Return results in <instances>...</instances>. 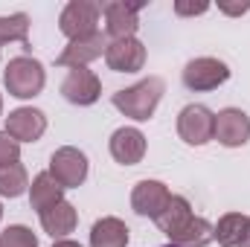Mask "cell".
Listing matches in <instances>:
<instances>
[{"mask_svg": "<svg viewBox=\"0 0 250 247\" xmlns=\"http://www.w3.org/2000/svg\"><path fill=\"white\" fill-rule=\"evenodd\" d=\"M154 221L169 236V245L175 247H207L212 242V224L207 218H198L189 201L181 195H172L166 209Z\"/></svg>", "mask_w": 250, "mask_h": 247, "instance_id": "cell-1", "label": "cell"}, {"mask_svg": "<svg viewBox=\"0 0 250 247\" xmlns=\"http://www.w3.org/2000/svg\"><path fill=\"white\" fill-rule=\"evenodd\" d=\"M163 90H166L163 79L148 76V79H143V82H137L125 90H117L114 93V108L125 117L137 120V123H146V120L154 117V111L163 99Z\"/></svg>", "mask_w": 250, "mask_h": 247, "instance_id": "cell-2", "label": "cell"}, {"mask_svg": "<svg viewBox=\"0 0 250 247\" xmlns=\"http://www.w3.org/2000/svg\"><path fill=\"white\" fill-rule=\"evenodd\" d=\"M3 82H6V90L9 96H18V99H32L44 90V82H47V73H44V64L32 56H18L6 64V73H3Z\"/></svg>", "mask_w": 250, "mask_h": 247, "instance_id": "cell-3", "label": "cell"}, {"mask_svg": "<svg viewBox=\"0 0 250 247\" xmlns=\"http://www.w3.org/2000/svg\"><path fill=\"white\" fill-rule=\"evenodd\" d=\"M99 15H102V6L93 3V0H70L62 9V18H59V29L70 41H79V38H87L96 29L99 23Z\"/></svg>", "mask_w": 250, "mask_h": 247, "instance_id": "cell-4", "label": "cell"}, {"mask_svg": "<svg viewBox=\"0 0 250 247\" xmlns=\"http://www.w3.org/2000/svg\"><path fill=\"white\" fill-rule=\"evenodd\" d=\"M50 175H53V181L62 189L82 186L84 178H87V157H84V151H79L73 145H64L59 151H53V157H50Z\"/></svg>", "mask_w": 250, "mask_h": 247, "instance_id": "cell-5", "label": "cell"}, {"mask_svg": "<svg viewBox=\"0 0 250 247\" xmlns=\"http://www.w3.org/2000/svg\"><path fill=\"white\" fill-rule=\"evenodd\" d=\"M178 134L187 145H207L215 134V114L207 105H187L178 114Z\"/></svg>", "mask_w": 250, "mask_h": 247, "instance_id": "cell-6", "label": "cell"}, {"mask_svg": "<svg viewBox=\"0 0 250 247\" xmlns=\"http://www.w3.org/2000/svg\"><path fill=\"white\" fill-rule=\"evenodd\" d=\"M230 79V67L221 62V59H192L184 67V84L195 93H204V90H215L218 84H224Z\"/></svg>", "mask_w": 250, "mask_h": 247, "instance_id": "cell-7", "label": "cell"}, {"mask_svg": "<svg viewBox=\"0 0 250 247\" xmlns=\"http://www.w3.org/2000/svg\"><path fill=\"white\" fill-rule=\"evenodd\" d=\"M62 96L70 105H79V108L93 105V102L102 96V82H99V76H96L93 70H87V67H73V70L67 73L64 84H62Z\"/></svg>", "mask_w": 250, "mask_h": 247, "instance_id": "cell-8", "label": "cell"}, {"mask_svg": "<svg viewBox=\"0 0 250 247\" xmlns=\"http://www.w3.org/2000/svg\"><path fill=\"white\" fill-rule=\"evenodd\" d=\"M212 140H218L227 148H239L250 140V117L239 108H224L215 114V134Z\"/></svg>", "mask_w": 250, "mask_h": 247, "instance_id": "cell-9", "label": "cell"}, {"mask_svg": "<svg viewBox=\"0 0 250 247\" xmlns=\"http://www.w3.org/2000/svg\"><path fill=\"white\" fill-rule=\"evenodd\" d=\"M102 15H105V32L111 35V41H120V38H134L140 21V6L137 3H123V0H114V3H102Z\"/></svg>", "mask_w": 250, "mask_h": 247, "instance_id": "cell-10", "label": "cell"}, {"mask_svg": "<svg viewBox=\"0 0 250 247\" xmlns=\"http://www.w3.org/2000/svg\"><path fill=\"white\" fill-rule=\"evenodd\" d=\"M47 131V117L38 108H18L6 117V134L15 143H35Z\"/></svg>", "mask_w": 250, "mask_h": 247, "instance_id": "cell-11", "label": "cell"}, {"mask_svg": "<svg viewBox=\"0 0 250 247\" xmlns=\"http://www.w3.org/2000/svg\"><path fill=\"white\" fill-rule=\"evenodd\" d=\"M169 198H172V192L166 189V184H160V181H140L134 186V192H131V209L137 215H143V218H157L166 209Z\"/></svg>", "mask_w": 250, "mask_h": 247, "instance_id": "cell-12", "label": "cell"}, {"mask_svg": "<svg viewBox=\"0 0 250 247\" xmlns=\"http://www.w3.org/2000/svg\"><path fill=\"white\" fill-rule=\"evenodd\" d=\"M105 50H108V38L102 35V32H93V35H87V38H79V41H70L67 47H64V53L56 59L59 67H87L90 62H96L99 56H105Z\"/></svg>", "mask_w": 250, "mask_h": 247, "instance_id": "cell-13", "label": "cell"}, {"mask_svg": "<svg viewBox=\"0 0 250 247\" xmlns=\"http://www.w3.org/2000/svg\"><path fill=\"white\" fill-rule=\"evenodd\" d=\"M105 64L114 73H137L146 64V47L137 38H120L111 41L105 50Z\"/></svg>", "mask_w": 250, "mask_h": 247, "instance_id": "cell-14", "label": "cell"}, {"mask_svg": "<svg viewBox=\"0 0 250 247\" xmlns=\"http://www.w3.org/2000/svg\"><path fill=\"white\" fill-rule=\"evenodd\" d=\"M146 154V137L140 128H117L111 134V157L123 166H137Z\"/></svg>", "mask_w": 250, "mask_h": 247, "instance_id": "cell-15", "label": "cell"}, {"mask_svg": "<svg viewBox=\"0 0 250 247\" xmlns=\"http://www.w3.org/2000/svg\"><path fill=\"white\" fill-rule=\"evenodd\" d=\"M76 221H79L76 206L67 204V201H59L56 206H50V209L41 212V227H44V233L53 236V239H64L67 233H73V230H76Z\"/></svg>", "mask_w": 250, "mask_h": 247, "instance_id": "cell-16", "label": "cell"}, {"mask_svg": "<svg viewBox=\"0 0 250 247\" xmlns=\"http://www.w3.org/2000/svg\"><path fill=\"white\" fill-rule=\"evenodd\" d=\"M128 245V227L120 218H99L90 227V247H125Z\"/></svg>", "mask_w": 250, "mask_h": 247, "instance_id": "cell-17", "label": "cell"}, {"mask_svg": "<svg viewBox=\"0 0 250 247\" xmlns=\"http://www.w3.org/2000/svg\"><path fill=\"white\" fill-rule=\"evenodd\" d=\"M62 195H64V189L53 181V175H50V172H41V175L32 181V189H29V204H32V209L41 215L44 209H50V206H56L59 201H64Z\"/></svg>", "mask_w": 250, "mask_h": 247, "instance_id": "cell-18", "label": "cell"}, {"mask_svg": "<svg viewBox=\"0 0 250 247\" xmlns=\"http://www.w3.org/2000/svg\"><path fill=\"white\" fill-rule=\"evenodd\" d=\"M248 230V215L242 212H227L221 215V221L212 227V239H218L221 247H239Z\"/></svg>", "mask_w": 250, "mask_h": 247, "instance_id": "cell-19", "label": "cell"}, {"mask_svg": "<svg viewBox=\"0 0 250 247\" xmlns=\"http://www.w3.org/2000/svg\"><path fill=\"white\" fill-rule=\"evenodd\" d=\"M29 186V178H26V169L21 163H12V166H0V195L6 198H18L23 195Z\"/></svg>", "mask_w": 250, "mask_h": 247, "instance_id": "cell-20", "label": "cell"}, {"mask_svg": "<svg viewBox=\"0 0 250 247\" xmlns=\"http://www.w3.org/2000/svg\"><path fill=\"white\" fill-rule=\"evenodd\" d=\"M26 38H29V18L23 12H15V15L0 18V47L9 44V41L26 44Z\"/></svg>", "mask_w": 250, "mask_h": 247, "instance_id": "cell-21", "label": "cell"}, {"mask_svg": "<svg viewBox=\"0 0 250 247\" xmlns=\"http://www.w3.org/2000/svg\"><path fill=\"white\" fill-rule=\"evenodd\" d=\"M0 247H38V239L32 236L29 227L15 224V227H6L0 233Z\"/></svg>", "mask_w": 250, "mask_h": 247, "instance_id": "cell-22", "label": "cell"}, {"mask_svg": "<svg viewBox=\"0 0 250 247\" xmlns=\"http://www.w3.org/2000/svg\"><path fill=\"white\" fill-rule=\"evenodd\" d=\"M21 160V143H15L6 131H0V166H12Z\"/></svg>", "mask_w": 250, "mask_h": 247, "instance_id": "cell-23", "label": "cell"}, {"mask_svg": "<svg viewBox=\"0 0 250 247\" xmlns=\"http://www.w3.org/2000/svg\"><path fill=\"white\" fill-rule=\"evenodd\" d=\"M209 9V3H184V0H178L175 3V12L184 18V15H204Z\"/></svg>", "mask_w": 250, "mask_h": 247, "instance_id": "cell-24", "label": "cell"}, {"mask_svg": "<svg viewBox=\"0 0 250 247\" xmlns=\"http://www.w3.org/2000/svg\"><path fill=\"white\" fill-rule=\"evenodd\" d=\"M218 9H221L224 15H245L250 9V3H218Z\"/></svg>", "mask_w": 250, "mask_h": 247, "instance_id": "cell-25", "label": "cell"}, {"mask_svg": "<svg viewBox=\"0 0 250 247\" xmlns=\"http://www.w3.org/2000/svg\"><path fill=\"white\" fill-rule=\"evenodd\" d=\"M239 247H250V218H248V230H245V239H242V245Z\"/></svg>", "mask_w": 250, "mask_h": 247, "instance_id": "cell-26", "label": "cell"}, {"mask_svg": "<svg viewBox=\"0 0 250 247\" xmlns=\"http://www.w3.org/2000/svg\"><path fill=\"white\" fill-rule=\"evenodd\" d=\"M53 247H82V245H76V242H67V239H62V242H56Z\"/></svg>", "mask_w": 250, "mask_h": 247, "instance_id": "cell-27", "label": "cell"}, {"mask_svg": "<svg viewBox=\"0 0 250 247\" xmlns=\"http://www.w3.org/2000/svg\"><path fill=\"white\" fill-rule=\"evenodd\" d=\"M0 114H3V96H0Z\"/></svg>", "mask_w": 250, "mask_h": 247, "instance_id": "cell-28", "label": "cell"}, {"mask_svg": "<svg viewBox=\"0 0 250 247\" xmlns=\"http://www.w3.org/2000/svg\"><path fill=\"white\" fill-rule=\"evenodd\" d=\"M0 218H3V206H0Z\"/></svg>", "mask_w": 250, "mask_h": 247, "instance_id": "cell-29", "label": "cell"}, {"mask_svg": "<svg viewBox=\"0 0 250 247\" xmlns=\"http://www.w3.org/2000/svg\"><path fill=\"white\" fill-rule=\"evenodd\" d=\"M166 247H175V245H166Z\"/></svg>", "mask_w": 250, "mask_h": 247, "instance_id": "cell-30", "label": "cell"}]
</instances>
